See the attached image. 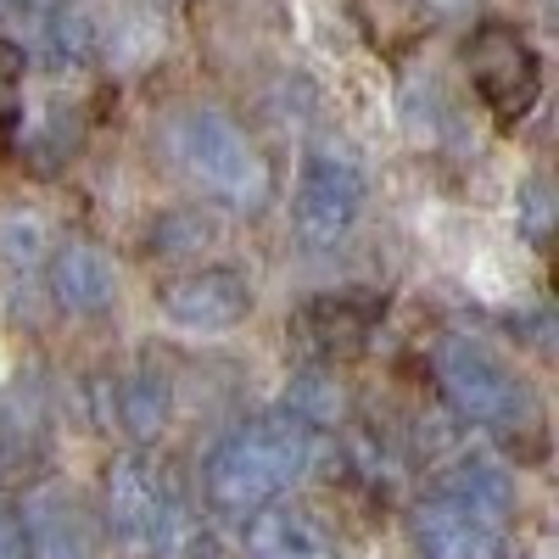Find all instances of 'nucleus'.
<instances>
[{
	"label": "nucleus",
	"mask_w": 559,
	"mask_h": 559,
	"mask_svg": "<svg viewBox=\"0 0 559 559\" xmlns=\"http://www.w3.org/2000/svg\"><path fill=\"white\" fill-rule=\"evenodd\" d=\"M0 559H28L23 521H17V509H7V503H0Z\"/></svg>",
	"instance_id": "21"
},
{
	"label": "nucleus",
	"mask_w": 559,
	"mask_h": 559,
	"mask_svg": "<svg viewBox=\"0 0 559 559\" xmlns=\"http://www.w3.org/2000/svg\"><path fill=\"white\" fill-rule=\"evenodd\" d=\"M437 381H442L448 403L464 419H476V426H492V431H526V426H537V408L521 392V381L471 336H448L437 347Z\"/></svg>",
	"instance_id": "4"
},
{
	"label": "nucleus",
	"mask_w": 559,
	"mask_h": 559,
	"mask_svg": "<svg viewBox=\"0 0 559 559\" xmlns=\"http://www.w3.org/2000/svg\"><path fill=\"white\" fill-rule=\"evenodd\" d=\"M118 419L134 431V437H157L163 419H168V381L140 369V376H123L118 381Z\"/></svg>",
	"instance_id": "14"
},
{
	"label": "nucleus",
	"mask_w": 559,
	"mask_h": 559,
	"mask_svg": "<svg viewBox=\"0 0 559 559\" xmlns=\"http://www.w3.org/2000/svg\"><path fill=\"white\" fill-rule=\"evenodd\" d=\"M73 146H79V123H73V107H51L45 129L28 140V157H39V168H51V163H62Z\"/></svg>",
	"instance_id": "17"
},
{
	"label": "nucleus",
	"mask_w": 559,
	"mask_h": 559,
	"mask_svg": "<svg viewBox=\"0 0 559 559\" xmlns=\"http://www.w3.org/2000/svg\"><path fill=\"white\" fill-rule=\"evenodd\" d=\"M414 537L426 548V559H492L503 543V521L453 492H437L414 515Z\"/></svg>",
	"instance_id": "6"
},
{
	"label": "nucleus",
	"mask_w": 559,
	"mask_h": 559,
	"mask_svg": "<svg viewBox=\"0 0 559 559\" xmlns=\"http://www.w3.org/2000/svg\"><path fill=\"white\" fill-rule=\"evenodd\" d=\"M364 207V179L347 157H313L297 185V224L308 241H336Z\"/></svg>",
	"instance_id": "7"
},
{
	"label": "nucleus",
	"mask_w": 559,
	"mask_h": 559,
	"mask_svg": "<svg viewBox=\"0 0 559 559\" xmlns=\"http://www.w3.org/2000/svg\"><path fill=\"white\" fill-rule=\"evenodd\" d=\"M168 146L179 157V168L191 174L202 191H213L218 202L236 207H258L269 197V163L247 140L241 123H229L224 112H185L168 129Z\"/></svg>",
	"instance_id": "3"
},
{
	"label": "nucleus",
	"mask_w": 559,
	"mask_h": 559,
	"mask_svg": "<svg viewBox=\"0 0 559 559\" xmlns=\"http://www.w3.org/2000/svg\"><path fill=\"white\" fill-rule=\"evenodd\" d=\"M442 492H453V498H464V503H476V509H487V515H509V481H503V471L498 464H487V459H471V464H459V471L448 476V487Z\"/></svg>",
	"instance_id": "15"
},
{
	"label": "nucleus",
	"mask_w": 559,
	"mask_h": 559,
	"mask_svg": "<svg viewBox=\"0 0 559 559\" xmlns=\"http://www.w3.org/2000/svg\"><path fill=\"white\" fill-rule=\"evenodd\" d=\"M292 414L302 419V426H336V414H342V392H336V381H324V376H297Z\"/></svg>",
	"instance_id": "16"
},
{
	"label": "nucleus",
	"mask_w": 559,
	"mask_h": 559,
	"mask_svg": "<svg viewBox=\"0 0 559 559\" xmlns=\"http://www.w3.org/2000/svg\"><path fill=\"white\" fill-rule=\"evenodd\" d=\"M213 236V224L202 218V213H174V218H163L157 229H152V247L157 252H191V247H202Z\"/></svg>",
	"instance_id": "19"
},
{
	"label": "nucleus",
	"mask_w": 559,
	"mask_h": 559,
	"mask_svg": "<svg viewBox=\"0 0 559 559\" xmlns=\"http://www.w3.org/2000/svg\"><path fill=\"white\" fill-rule=\"evenodd\" d=\"M464 62L481 90V102L498 118H526L537 102V57L509 23H481L464 45Z\"/></svg>",
	"instance_id": "5"
},
{
	"label": "nucleus",
	"mask_w": 559,
	"mask_h": 559,
	"mask_svg": "<svg viewBox=\"0 0 559 559\" xmlns=\"http://www.w3.org/2000/svg\"><path fill=\"white\" fill-rule=\"evenodd\" d=\"M23 543L28 559H90L96 554V532H90V515L79 509V498L45 487L23 503Z\"/></svg>",
	"instance_id": "9"
},
{
	"label": "nucleus",
	"mask_w": 559,
	"mask_h": 559,
	"mask_svg": "<svg viewBox=\"0 0 559 559\" xmlns=\"http://www.w3.org/2000/svg\"><path fill=\"white\" fill-rule=\"evenodd\" d=\"M252 548H258V559H336L331 532H324L308 509H274V515H258Z\"/></svg>",
	"instance_id": "11"
},
{
	"label": "nucleus",
	"mask_w": 559,
	"mask_h": 559,
	"mask_svg": "<svg viewBox=\"0 0 559 559\" xmlns=\"http://www.w3.org/2000/svg\"><path fill=\"white\" fill-rule=\"evenodd\" d=\"M247 308H252V292L236 269H202L163 286V313L185 324V331H229V324L247 319Z\"/></svg>",
	"instance_id": "8"
},
{
	"label": "nucleus",
	"mask_w": 559,
	"mask_h": 559,
	"mask_svg": "<svg viewBox=\"0 0 559 559\" xmlns=\"http://www.w3.org/2000/svg\"><path fill=\"white\" fill-rule=\"evenodd\" d=\"M7 12H23V17H39V12H51L57 0H0Z\"/></svg>",
	"instance_id": "23"
},
{
	"label": "nucleus",
	"mask_w": 559,
	"mask_h": 559,
	"mask_svg": "<svg viewBox=\"0 0 559 559\" xmlns=\"http://www.w3.org/2000/svg\"><path fill=\"white\" fill-rule=\"evenodd\" d=\"M369 324H376V302L369 297H331V302H313L302 313L308 347H319V353H358Z\"/></svg>",
	"instance_id": "12"
},
{
	"label": "nucleus",
	"mask_w": 559,
	"mask_h": 559,
	"mask_svg": "<svg viewBox=\"0 0 559 559\" xmlns=\"http://www.w3.org/2000/svg\"><path fill=\"white\" fill-rule=\"evenodd\" d=\"M107 521L123 548L140 559H179L191 543V515H185L179 481L152 459H123L107 476Z\"/></svg>",
	"instance_id": "2"
},
{
	"label": "nucleus",
	"mask_w": 559,
	"mask_h": 559,
	"mask_svg": "<svg viewBox=\"0 0 559 559\" xmlns=\"http://www.w3.org/2000/svg\"><path fill=\"white\" fill-rule=\"evenodd\" d=\"M313 459V437L297 414H263L252 426L229 431L207 459V498L224 515H258L280 498Z\"/></svg>",
	"instance_id": "1"
},
{
	"label": "nucleus",
	"mask_w": 559,
	"mask_h": 559,
	"mask_svg": "<svg viewBox=\"0 0 559 559\" xmlns=\"http://www.w3.org/2000/svg\"><path fill=\"white\" fill-rule=\"evenodd\" d=\"M39 459V403L12 392L0 397V476H23Z\"/></svg>",
	"instance_id": "13"
},
{
	"label": "nucleus",
	"mask_w": 559,
	"mask_h": 559,
	"mask_svg": "<svg viewBox=\"0 0 559 559\" xmlns=\"http://www.w3.org/2000/svg\"><path fill=\"white\" fill-rule=\"evenodd\" d=\"M23 107V51L12 39H0V129H7Z\"/></svg>",
	"instance_id": "20"
},
{
	"label": "nucleus",
	"mask_w": 559,
	"mask_h": 559,
	"mask_svg": "<svg viewBox=\"0 0 559 559\" xmlns=\"http://www.w3.org/2000/svg\"><path fill=\"white\" fill-rule=\"evenodd\" d=\"M526 224L537 229V236H548V185L543 179L526 185Z\"/></svg>",
	"instance_id": "22"
},
{
	"label": "nucleus",
	"mask_w": 559,
	"mask_h": 559,
	"mask_svg": "<svg viewBox=\"0 0 559 559\" xmlns=\"http://www.w3.org/2000/svg\"><path fill=\"white\" fill-rule=\"evenodd\" d=\"M51 286H57V302L68 313H102L118 297V274H112V263L96 247L68 241L57 252V263H51Z\"/></svg>",
	"instance_id": "10"
},
{
	"label": "nucleus",
	"mask_w": 559,
	"mask_h": 559,
	"mask_svg": "<svg viewBox=\"0 0 559 559\" xmlns=\"http://www.w3.org/2000/svg\"><path fill=\"white\" fill-rule=\"evenodd\" d=\"M39 241H45L39 218L12 213L7 224H0V258H7L12 269H34V263H39Z\"/></svg>",
	"instance_id": "18"
}]
</instances>
